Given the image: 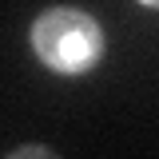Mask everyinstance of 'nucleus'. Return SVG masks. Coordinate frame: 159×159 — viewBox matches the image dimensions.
Here are the masks:
<instances>
[{
    "label": "nucleus",
    "mask_w": 159,
    "mask_h": 159,
    "mask_svg": "<svg viewBox=\"0 0 159 159\" xmlns=\"http://www.w3.org/2000/svg\"><path fill=\"white\" fill-rule=\"evenodd\" d=\"M139 4H143V8H155V12H159V0H139Z\"/></svg>",
    "instance_id": "3"
},
{
    "label": "nucleus",
    "mask_w": 159,
    "mask_h": 159,
    "mask_svg": "<svg viewBox=\"0 0 159 159\" xmlns=\"http://www.w3.org/2000/svg\"><path fill=\"white\" fill-rule=\"evenodd\" d=\"M32 52L56 76H88L107 52V36L84 8L56 4L32 24Z\"/></svg>",
    "instance_id": "1"
},
{
    "label": "nucleus",
    "mask_w": 159,
    "mask_h": 159,
    "mask_svg": "<svg viewBox=\"0 0 159 159\" xmlns=\"http://www.w3.org/2000/svg\"><path fill=\"white\" fill-rule=\"evenodd\" d=\"M16 155H52V151H48V147H16L12 159H16Z\"/></svg>",
    "instance_id": "2"
}]
</instances>
